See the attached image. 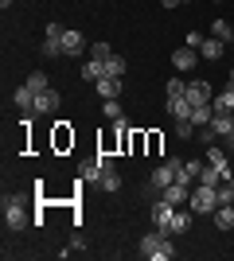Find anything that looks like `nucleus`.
I'll use <instances>...</instances> for the list:
<instances>
[{"label": "nucleus", "instance_id": "nucleus-3", "mask_svg": "<svg viewBox=\"0 0 234 261\" xmlns=\"http://www.w3.org/2000/svg\"><path fill=\"white\" fill-rule=\"evenodd\" d=\"M32 218H28V211H23V199H4V226H8V234H20L23 226H28Z\"/></svg>", "mask_w": 234, "mask_h": 261}, {"label": "nucleus", "instance_id": "nucleus-8", "mask_svg": "<svg viewBox=\"0 0 234 261\" xmlns=\"http://www.w3.org/2000/svg\"><path fill=\"white\" fill-rule=\"evenodd\" d=\"M199 63V51H195V47H176V51H172V66H176V70H191V66Z\"/></svg>", "mask_w": 234, "mask_h": 261}, {"label": "nucleus", "instance_id": "nucleus-37", "mask_svg": "<svg viewBox=\"0 0 234 261\" xmlns=\"http://www.w3.org/2000/svg\"><path fill=\"white\" fill-rule=\"evenodd\" d=\"M8 4H12V0H0V8H8Z\"/></svg>", "mask_w": 234, "mask_h": 261}, {"label": "nucleus", "instance_id": "nucleus-18", "mask_svg": "<svg viewBox=\"0 0 234 261\" xmlns=\"http://www.w3.org/2000/svg\"><path fill=\"white\" fill-rule=\"evenodd\" d=\"M211 129L219 133V137H230V133H234V113H215V117H211Z\"/></svg>", "mask_w": 234, "mask_h": 261}, {"label": "nucleus", "instance_id": "nucleus-1", "mask_svg": "<svg viewBox=\"0 0 234 261\" xmlns=\"http://www.w3.org/2000/svg\"><path fill=\"white\" fill-rule=\"evenodd\" d=\"M137 253H141V257H148V261H172V257H176V246L168 242L164 230H156V226H152L145 238L137 242Z\"/></svg>", "mask_w": 234, "mask_h": 261}, {"label": "nucleus", "instance_id": "nucleus-17", "mask_svg": "<svg viewBox=\"0 0 234 261\" xmlns=\"http://www.w3.org/2000/svg\"><path fill=\"white\" fill-rule=\"evenodd\" d=\"M191 230V211H179L176 207V215H172V226H168V234L176 238V234H188Z\"/></svg>", "mask_w": 234, "mask_h": 261}, {"label": "nucleus", "instance_id": "nucleus-34", "mask_svg": "<svg viewBox=\"0 0 234 261\" xmlns=\"http://www.w3.org/2000/svg\"><path fill=\"white\" fill-rule=\"evenodd\" d=\"M203 39H207V35H199V32H191V35H188V47H195V51H199V43H203Z\"/></svg>", "mask_w": 234, "mask_h": 261}, {"label": "nucleus", "instance_id": "nucleus-11", "mask_svg": "<svg viewBox=\"0 0 234 261\" xmlns=\"http://www.w3.org/2000/svg\"><path fill=\"white\" fill-rule=\"evenodd\" d=\"M82 51H86V35L74 32V28H67V35H63V55L74 59V55H82Z\"/></svg>", "mask_w": 234, "mask_h": 261}, {"label": "nucleus", "instance_id": "nucleus-10", "mask_svg": "<svg viewBox=\"0 0 234 261\" xmlns=\"http://www.w3.org/2000/svg\"><path fill=\"white\" fill-rule=\"evenodd\" d=\"M223 55H226V43H223V39H215V35H207V39L199 43V59H207V63H219Z\"/></svg>", "mask_w": 234, "mask_h": 261}, {"label": "nucleus", "instance_id": "nucleus-5", "mask_svg": "<svg viewBox=\"0 0 234 261\" xmlns=\"http://www.w3.org/2000/svg\"><path fill=\"white\" fill-rule=\"evenodd\" d=\"M172 215H176V207H172L168 199L152 203V211H148V218H152V226H156V230H164V234H168V226H172ZM168 238H172V234H168Z\"/></svg>", "mask_w": 234, "mask_h": 261}, {"label": "nucleus", "instance_id": "nucleus-2", "mask_svg": "<svg viewBox=\"0 0 234 261\" xmlns=\"http://www.w3.org/2000/svg\"><path fill=\"white\" fill-rule=\"evenodd\" d=\"M188 207L195 211V215H215V207H219V195H215V187H207V184L191 187V199H188Z\"/></svg>", "mask_w": 234, "mask_h": 261}, {"label": "nucleus", "instance_id": "nucleus-26", "mask_svg": "<svg viewBox=\"0 0 234 261\" xmlns=\"http://www.w3.org/2000/svg\"><path fill=\"white\" fill-rule=\"evenodd\" d=\"M101 191H110V195H113V191H121V175H117V168H113V172H106V175H101Z\"/></svg>", "mask_w": 234, "mask_h": 261}, {"label": "nucleus", "instance_id": "nucleus-23", "mask_svg": "<svg viewBox=\"0 0 234 261\" xmlns=\"http://www.w3.org/2000/svg\"><path fill=\"white\" fill-rule=\"evenodd\" d=\"M211 117H215V106H195L191 109V125H199V129L211 125Z\"/></svg>", "mask_w": 234, "mask_h": 261}, {"label": "nucleus", "instance_id": "nucleus-24", "mask_svg": "<svg viewBox=\"0 0 234 261\" xmlns=\"http://www.w3.org/2000/svg\"><path fill=\"white\" fill-rule=\"evenodd\" d=\"M106 74H110V78H125V59H121L117 51L106 59Z\"/></svg>", "mask_w": 234, "mask_h": 261}, {"label": "nucleus", "instance_id": "nucleus-33", "mask_svg": "<svg viewBox=\"0 0 234 261\" xmlns=\"http://www.w3.org/2000/svg\"><path fill=\"white\" fill-rule=\"evenodd\" d=\"M98 168H101V175L113 172V156H98Z\"/></svg>", "mask_w": 234, "mask_h": 261}, {"label": "nucleus", "instance_id": "nucleus-20", "mask_svg": "<svg viewBox=\"0 0 234 261\" xmlns=\"http://www.w3.org/2000/svg\"><path fill=\"white\" fill-rule=\"evenodd\" d=\"M101 117H106V121H113V125H117V121H125V109H121V101H117V98L101 101Z\"/></svg>", "mask_w": 234, "mask_h": 261}, {"label": "nucleus", "instance_id": "nucleus-28", "mask_svg": "<svg viewBox=\"0 0 234 261\" xmlns=\"http://www.w3.org/2000/svg\"><path fill=\"white\" fill-rule=\"evenodd\" d=\"M43 55H47V59H59V55H63V39H51V35H43Z\"/></svg>", "mask_w": 234, "mask_h": 261}, {"label": "nucleus", "instance_id": "nucleus-30", "mask_svg": "<svg viewBox=\"0 0 234 261\" xmlns=\"http://www.w3.org/2000/svg\"><path fill=\"white\" fill-rule=\"evenodd\" d=\"M184 90H188V82H179V78H168V82H164V94H168V98H179Z\"/></svg>", "mask_w": 234, "mask_h": 261}, {"label": "nucleus", "instance_id": "nucleus-9", "mask_svg": "<svg viewBox=\"0 0 234 261\" xmlns=\"http://www.w3.org/2000/svg\"><path fill=\"white\" fill-rule=\"evenodd\" d=\"M164 199L172 203V207H184L191 199V184H184V179H176V184H168L164 187Z\"/></svg>", "mask_w": 234, "mask_h": 261}, {"label": "nucleus", "instance_id": "nucleus-15", "mask_svg": "<svg viewBox=\"0 0 234 261\" xmlns=\"http://www.w3.org/2000/svg\"><path fill=\"white\" fill-rule=\"evenodd\" d=\"M94 86H98L101 101H110V98H117V94H121V78H110V74H101L98 82H94Z\"/></svg>", "mask_w": 234, "mask_h": 261}, {"label": "nucleus", "instance_id": "nucleus-4", "mask_svg": "<svg viewBox=\"0 0 234 261\" xmlns=\"http://www.w3.org/2000/svg\"><path fill=\"white\" fill-rule=\"evenodd\" d=\"M184 94H188L191 106H211V98H215V90H211V82H207V78H191Z\"/></svg>", "mask_w": 234, "mask_h": 261}, {"label": "nucleus", "instance_id": "nucleus-6", "mask_svg": "<svg viewBox=\"0 0 234 261\" xmlns=\"http://www.w3.org/2000/svg\"><path fill=\"white\" fill-rule=\"evenodd\" d=\"M179 164H184V160H164V164H160V168L152 172V187H156V191H164L168 184H176V175H179Z\"/></svg>", "mask_w": 234, "mask_h": 261}, {"label": "nucleus", "instance_id": "nucleus-38", "mask_svg": "<svg viewBox=\"0 0 234 261\" xmlns=\"http://www.w3.org/2000/svg\"><path fill=\"white\" fill-rule=\"evenodd\" d=\"M230 82H234V70H230Z\"/></svg>", "mask_w": 234, "mask_h": 261}, {"label": "nucleus", "instance_id": "nucleus-25", "mask_svg": "<svg viewBox=\"0 0 234 261\" xmlns=\"http://www.w3.org/2000/svg\"><path fill=\"white\" fill-rule=\"evenodd\" d=\"M211 35H215V39H223V43H234V28L226 20H215L211 23Z\"/></svg>", "mask_w": 234, "mask_h": 261}, {"label": "nucleus", "instance_id": "nucleus-14", "mask_svg": "<svg viewBox=\"0 0 234 261\" xmlns=\"http://www.w3.org/2000/svg\"><path fill=\"white\" fill-rule=\"evenodd\" d=\"M191 101H188V94H179V98H168V113H172V117L176 121H191Z\"/></svg>", "mask_w": 234, "mask_h": 261}, {"label": "nucleus", "instance_id": "nucleus-36", "mask_svg": "<svg viewBox=\"0 0 234 261\" xmlns=\"http://www.w3.org/2000/svg\"><path fill=\"white\" fill-rule=\"evenodd\" d=\"M226 148H230V152H234V133H230V137H226Z\"/></svg>", "mask_w": 234, "mask_h": 261}, {"label": "nucleus", "instance_id": "nucleus-19", "mask_svg": "<svg viewBox=\"0 0 234 261\" xmlns=\"http://www.w3.org/2000/svg\"><path fill=\"white\" fill-rule=\"evenodd\" d=\"M215 226H219V230H234V203H230V207H215Z\"/></svg>", "mask_w": 234, "mask_h": 261}, {"label": "nucleus", "instance_id": "nucleus-27", "mask_svg": "<svg viewBox=\"0 0 234 261\" xmlns=\"http://www.w3.org/2000/svg\"><path fill=\"white\" fill-rule=\"evenodd\" d=\"M110 55H113V47L106 43V39H98V43H90V59H101V63H106Z\"/></svg>", "mask_w": 234, "mask_h": 261}, {"label": "nucleus", "instance_id": "nucleus-41", "mask_svg": "<svg viewBox=\"0 0 234 261\" xmlns=\"http://www.w3.org/2000/svg\"><path fill=\"white\" fill-rule=\"evenodd\" d=\"M215 4H219V0H215Z\"/></svg>", "mask_w": 234, "mask_h": 261}, {"label": "nucleus", "instance_id": "nucleus-21", "mask_svg": "<svg viewBox=\"0 0 234 261\" xmlns=\"http://www.w3.org/2000/svg\"><path fill=\"white\" fill-rule=\"evenodd\" d=\"M78 175H82L86 184H101V168H98V156H94V160H86V164H82V168H78Z\"/></svg>", "mask_w": 234, "mask_h": 261}, {"label": "nucleus", "instance_id": "nucleus-40", "mask_svg": "<svg viewBox=\"0 0 234 261\" xmlns=\"http://www.w3.org/2000/svg\"><path fill=\"white\" fill-rule=\"evenodd\" d=\"M230 184H234V175H230Z\"/></svg>", "mask_w": 234, "mask_h": 261}, {"label": "nucleus", "instance_id": "nucleus-31", "mask_svg": "<svg viewBox=\"0 0 234 261\" xmlns=\"http://www.w3.org/2000/svg\"><path fill=\"white\" fill-rule=\"evenodd\" d=\"M191 133H195L191 121H176V137H179V141H191Z\"/></svg>", "mask_w": 234, "mask_h": 261}, {"label": "nucleus", "instance_id": "nucleus-29", "mask_svg": "<svg viewBox=\"0 0 234 261\" xmlns=\"http://www.w3.org/2000/svg\"><path fill=\"white\" fill-rule=\"evenodd\" d=\"M28 86H32L35 94H39V90H47L51 82H47V74H43V70H32V74H28Z\"/></svg>", "mask_w": 234, "mask_h": 261}, {"label": "nucleus", "instance_id": "nucleus-13", "mask_svg": "<svg viewBox=\"0 0 234 261\" xmlns=\"http://www.w3.org/2000/svg\"><path fill=\"white\" fill-rule=\"evenodd\" d=\"M12 101L20 106V113H32V117H35V90L28 86V82H23V86L16 90V94H12Z\"/></svg>", "mask_w": 234, "mask_h": 261}, {"label": "nucleus", "instance_id": "nucleus-12", "mask_svg": "<svg viewBox=\"0 0 234 261\" xmlns=\"http://www.w3.org/2000/svg\"><path fill=\"white\" fill-rule=\"evenodd\" d=\"M207 164H211V168H219V172H223L226 179L234 175V168H230V156H226V148H215V144H211V148H207Z\"/></svg>", "mask_w": 234, "mask_h": 261}, {"label": "nucleus", "instance_id": "nucleus-7", "mask_svg": "<svg viewBox=\"0 0 234 261\" xmlns=\"http://www.w3.org/2000/svg\"><path fill=\"white\" fill-rule=\"evenodd\" d=\"M59 106H63V94H55L51 86L35 94V117H43V113H59Z\"/></svg>", "mask_w": 234, "mask_h": 261}, {"label": "nucleus", "instance_id": "nucleus-22", "mask_svg": "<svg viewBox=\"0 0 234 261\" xmlns=\"http://www.w3.org/2000/svg\"><path fill=\"white\" fill-rule=\"evenodd\" d=\"M101 74H106V63H101V59H90V63H82V78H86V82H98Z\"/></svg>", "mask_w": 234, "mask_h": 261}, {"label": "nucleus", "instance_id": "nucleus-32", "mask_svg": "<svg viewBox=\"0 0 234 261\" xmlns=\"http://www.w3.org/2000/svg\"><path fill=\"white\" fill-rule=\"evenodd\" d=\"M199 141H203V144H207V148H211V144H215V141H219V133H215V129H211V125H203V129H199Z\"/></svg>", "mask_w": 234, "mask_h": 261}, {"label": "nucleus", "instance_id": "nucleus-35", "mask_svg": "<svg viewBox=\"0 0 234 261\" xmlns=\"http://www.w3.org/2000/svg\"><path fill=\"white\" fill-rule=\"evenodd\" d=\"M160 4H164V8H179V0H160Z\"/></svg>", "mask_w": 234, "mask_h": 261}, {"label": "nucleus", "instance_id": "nucleus-16", "mask_svg": "<svg viewBox=\"0 0 234 261\" xmlns=\"http://www.w3.org/2000/svg\"><path fill=\"white\" fill-rule=\"evenodd\" d=\"M211 106H215V113H234V82H226L223 94H215Z\"/></svg>", "mask_w": 234, "mask_h": 261}, {"label": "nucleus", "instance_id": "nucleus-39", "mask_svg": "<svg viewBox=\"0 0 234 261\" xmlns=\"http://www.w3.org/2000/svg\"><path fill=\"white\" fill-rule=\"evenodd\" d=\"M179 4H188V0H179Z\"/></svg>", "mask_w": 234, "mask_h": 261}]
</instances>
